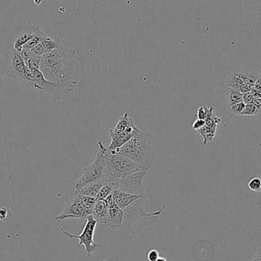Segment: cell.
Here are the masks:
<instances>
[{"instance_id":"cell-29","label":"cell","mask_w":261,"mask_h":261,"mask_svg":"<svg viewBox=\"0 0 261 261\" xmlns=\"http://www.w3.org/2000/svg\"><path fill=\"white\" fill-rule=\"evenodd\" d=\"M253 261H261V253L259 251H256Z\"/></svg>"},{"instance_id":"cell-3","label":"cell","mask_w":261,"mask_h":261,"mask_svg":"<svg viewBox=\"0 0 261 261\" xmlns=\"http://www.w3.org/2000/svg\"><path fill=\"white\" fill-rule=\"evenodd\" d=\"M141 170H144L132 160L119 154L116 151H109L106 148L104 154L103 172V179L105 181L120 179Z\"/></svg>"},{"instance_id":"cell-10","label":"cell","mask_w":261,"mask_h":261,"mask_svg":"<svg viewBox=\"0 0 261 261\" xmlns=\"http://www.w3.org/2000/svg\"><path fill=\"white\" fill-rule=\"evenodd\" d=\"M36 25L31 22H22L16 24L12 32L10 48L20 53L26 44L30 40L35 32L39 29Z\"/></svg>"},{"instance_id":"cell-11","label":"cell","mask_w":261,"mask_h":261,"mask_svg":"<svg viewBox=\"0 0 261 261\" xmlns=\"http://www.w3.org/2000/svg\"><path fill=\"white\" fill-rule=\"evenodd\" d=\"M4 71L7 75L23 82L25 71L26 70V62L19 52H15L10 48L9 52L4 57Z\"/></svg>"},{"instance_id":"cell-8","label":"cell","mask_w":261,"mask_h":261,"mask_svg":"<svg viewBox=\"0 0 261 261\" xmlns=\"http://www.w3.org/2000/svg\"><path fill=\"white\" fill-rule=\"evenodd\" d=\"M98 221L93 218V215H89L87 218V223L84 226L81 234L79 235H74V234H70L68 231L64 229H61L60 231L63 233V234L67 236L71 239H78L79 247L84 245L85 247L86 251L87 253V256L89 258L91 257L92 253L96 251V249L100 247V244L96 243L93 240L94 237L95 229H96V224Z\"/></svg>"},{"instance_id":"cell-26","label":"cell","mask_w":261,"mask_h":261,"mask_svg":"<svg viewBox=\"0 0 261 261\" xmlns=\"http://www.w3.org/2000/svg\"><path fill=\"white\" fill-rule=\"evenodd\" d=\"M208 108L204 107V106H201L199 108L197 111V114H196V117L199 119H202V120H205V119L208 116Z\"/></svg>"},{"instance_id":"cell-15","label":"cell","mask_w":261,"mask_h":261,"mask_svg":"<svg viewBox=\"0 0 261 261\" xmlns=\"http://www.w3.org/2000/svg\"><path fill=\"white\" fill-rule=\"evenodd\" d=\"M217 95L221 100H224L227 104V109L231 106L237 104V103L243 102V93H240L237 90L227 87L224 82L220 83L216 89Z\"/></svg>"},{"instance_id":"cell-25","label":"cell","mask_w":261,"mask_h":261,"mask_svg":"<svg viewBox=\"0 0 261 261\" xmlns=\"http://www.w3.org/2000/svg\"><path fill=\"white\" fill-rule=\"evenodd\" d=\"M250 93L256 98H261V77L256 80Z\"/></svg>"},{"instance_id":"cell-19","label":"cell","mask_w":261,"mask_h":261,"mask_svg":"<svg viewBox=\"0 0 261 261\" xmlns=\"http://www.w3.org/2000/svg\"><path fill=\"white\" fill-rule=\"evenodd\" d=\"M46 36L47 34H45L43 31L41 30L40 29H38V30L35 32V34L33 35V36L31 38L30 40L26 44V45H25L23 48H26V49L29 51L32 50V48H34L36 45L41 43Z\"/></svg>"},{"instance_id":"cell-18","label":"cell","mask_w":261,"mask_h":261,"mask_svg":"<svg viewBox=\"0 0 261 261\" xmlns=\"http://www.w3.org/2000/svg\"><path fill=\"white\" fill-rule=\"evenodd\" d=\"M104 179H101L100 181L95 182V183H90V184L84 186L81 189H77V190H74L72 189L73 192L78 195H86V196H90V197H96L102 186H103L105 183Z\"/></svg>"},{"instance_id":"cell-17","label":"cell","mask_w":261,"mask_h":261,"mask_svg":"<svg viewBox=\"0 0 261 261\" xmlns=\"http://www.w3.org/2000/svg\"><path fill=\"white\" fill-rule=\"evenodd\" d=\"M92 215L98 222L100 221L103 224L106 222L109 215V208L104 199H96Z\"/></svg>"},{"instance_id":"cell-5","label":"cell","mask_w":261,"mask_h":261,"mask_svg":"<svg viewBox=\"0 0 261 261\" xmlns=\"http://www.w3.org/2000/svg\"><path fill=\"white\" fill-rule=\"evenodd\" d=\"M138 128L132 118L125 112L123 116H121L116 126L109 130L111 143L108 149L109 151H116L122 147L135 135Z\"/></svg>"},{"instance_id":"cell-6","label":"cell","mask_w":261,"mask_h":261,"mask_svg":"<svg viewBox=\"0 0 261 261\" xmlns=\"http://www.w3.org/2000/svg\"><path fill=\"white\" fill-rule=\"evenodd\" d=\"M98 146H99V151L96 154L94 162L84 169L82 176L77 179L75 184L73 186L74 190H77L90 183L104 179H103L104 154L106 148L101 141L98 142Z\"/></svg>"},{"instance_id":"cell-21","label":"cell","mask_w":261,"mask_h":261,"mask_svg":"<svg viewBox=\"0 0 261 261\" xmlns=\"http://www.w3.org/2000/svg\"><path fill=\"white\" fill-rule=\"evenodd\" d=\"M79 196H80V201L82 202L83 205H84L85 209L87 210V213H88L89 215H91L93 214L95 204H96V198L86 196V195H79Z\"/></svg>"},{"instance_id":"cell-9","label":"cell","mask_w":261,"mask_h":261,"mask_svg":"<svg viewBox=\"0 0 261 261\" xmlns=\"http://www.w3.org/2000/svg\"><path fill=\"white\" fill-rule=\"evenodd\" d=\"M148 171L141 170L132 174L128 175L120 179H114L115 190L122 191L133 195H144V187L143 179Z\"/></svg>"},{"instance_id":"cell-30","label":"cell","mask_w":261,"mask_h":261,"mask_svg":"<svg viewBox=\"0 0 261 261\" xmlns=\"http://www.w3.org/2000/svg\"><path fill=\"white\" fill-rule=\"evenodd\" d=\"M156 261H167V259H166V258L163 257V256H161V257L159 256L158 259Z\"/></svg>"},{"instance_id":"cell-13","label":"cell","mask_w":261,"mask_h":261,"mask_svg":"<svg viewBox=\"0 0 261 261\" xmlns=\"http://www.w3.org/2000/svg\"><path fill=\"white\" fill-rule=\"evenodd\" d=\"M106 204L109 208V215L107 220L104 223L105 225L116 230L121 228L123 221V210L121 209L112 197V193L109 195L106 199Z\"/></svg>"},{"instance_id":"cell-28","label":"cell","mask_w":261,"mask_h":261,"mask_svg":"<svg viewBox=\"0 0 261 261\" xmlns=\"http://www.w3.org/2000/svg\"><path fill=\"white\" fill-rule=\"evenodd\" d=\"M159 257V252L156 249H152L148 253V261H156Z\"/></svg>"},{"instance_id":"cell-14","label":"cell","mask_w":261,"mask_h":261,"mask_svg":"<svg viewBox=\"0 0 261 261\" xmlns=\"http://www.w3.org/2000/svg\"><path fill=\"white\" fill-rule=\"evenodd\" d=\"M205 124L197 132L203 138L204 144H207L215 138L217 125L221 123V119L214 115V109L208 108V116L205 119Z\"/></svg>"},{"instance_id":"cell-24","label":"cell","mask_w":261,"mask_h":261,"mask_svg":"<svg viewBox=\"0 0 261 261\" xmlns=\"http://www.w3.org/2000/svg\"><path fill=\"white\" fill-rule=\"evenodd\" d=\"M13 212L7 207H0V220L3 221H7L11 218Z\"/></svg>"},{"instance_id":"cell-12","label":"cell","mask_w":261,"mask_h":261,"mask_svg":"<svg viewBox=\"0 0 261 261\" xmlns=\"http://www.w3.org/2000/svg\"><path fill=\"white\" fill-rule=\"evenodd\" d=\"M88 216L87 210L80 201V196L71 191L70 193L69 201L64 207L61 215L55 217V220L58 221H64L69 218L84 220L87 219Z\"/></svg>"},{"instance_id":"cell-2","label":"cell","mask_w":261,"mask_h":261,"mask_svg":"<svg viewBox=\"0 0 261 261\" xmlns=\"http://www.w3.org/2000/svg\"><path fill=\"white\" fill-rule=\"evenodd\" d=\"M116 151L148 171L155 159L153 148V135L144 127L138 128L132 138Z\"/></svg>"},{"instance_id":"cell-23","label":"cell","mask_w":261,"mask_h":261,"mask_svg":"<svg viewBox=\"0 0 261 261\" xmlns=\"http://www.w3.org/2000/svg\"><path fill=\"white\" fill-rule=\"evenodd\" d=\"M247 186H248L249 189L253 192H260L261 179L258 177H253L249 180Z\"/></svg>"},{"instance_id":"cell-20","label":"cell","mask_w":261,"mask_h":261,"mask_svg":"<svg viewBox=\"0 0 261 261\" xmlns=\"http://www.w3.org/2000/svg\"><path fill=\"white\" fill-rule=\"evenodd\" d=\"M115 190V186H114L113 180H109V181L105 182L103 186L100 189V192L96 195V199H106L109 195L113 192Z\"/></svg>"},{"instance_id":"cell-4","label":"cell","mask_w":261,"mask_h":261,"mask_svg":"<svg viewBox=\"0 0 261 261\" xmlns=\"http://www.w3.org/2000/svg\"><path fill=\"white\" fill-rule=\"evenodd\" d=\"M261 77V66L257 64H244L236 66L224 79V84L240 93H250L256 80Z\"/></svg>"},{"instance_id":"cell-22","label":"cell","mask_w":261,"mask_h":261,"mask_svg":"<svg viewBox=\"0 0 261 261\" xmlns=\"http://www.w3.org/2000/svg\"><path fill=\"white\" fill-rule=\"evenodd\" d=\"M41 61H42V57L32 56L29 59L26 60V68L28 69L35 70L39 69L40 68Z\"/></svg>"},{"instance_id":"cell-7","label":"cell","mask_w":261,"mask_h":261,"mask_svg":"<svg viewBox=\"0 0 261 261\" xmlns=\"http://www.w3.org/2000/svg\"><path fill=\"white\" fill-rule=\"evenodd\" d=\"M148 200L147 198L143 197L137 199L135 202H132L131 205H128L123 209V221H122L121 229L128 232L133 231V225L137 220L144 217H159L161 215L162 212L165 209L166 205L162 207L161 209L154 212H146L144 211V204L148 203Z\"/></svg>"},{"instance_id":"cell-16","label":"cell","mask_w":261,"mask_h":261,"mask_svg":"<svg viewBox=\"0 0 261 261\" xmlns=\"http://www.w3.org/2000/svg\"><path fill=\"white\" fill-rule=\"evenodd\" d=\"M143 196L144 195H133V194L127 193V192L119 190H114L112 192L114 201L116 202V205L122 210Z\"/></svg>"},{"instance_id":"cell-27","label":"cell","mask_w":261,"mask_h":261,"mask_svg":"<svg viewBox=\"0 0 261 261\" xmlns=\"http://www.w3.org/2000/svg\"><path fill=\"white\" fill-rule=\"evenodd\" d=\"M205 121L202 119H196V120L192 124V129L197 132L198 130L201 129L205 125Z\"/></svg>"},{"instance_id":"cell-1","label":"cell","mask_w":261,"mask_h":261,"mask_svg":"<svg viewBox=\"0 0 261 261\" xmlns=\"http://www.w3.org/2000/svg\"><path fill=\"white\" fill-rule=\"evenodd\" d=\"M39 69L48 81L59 84L68 93L75 91L78 86L79 68L76 52L64 40H61L59 48L42 57Z\"/></svg>"}]
</instances>
